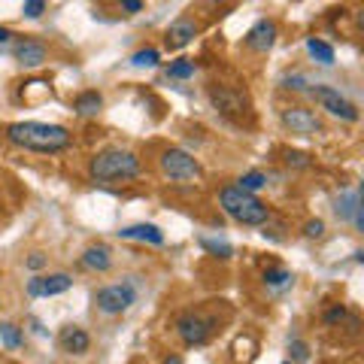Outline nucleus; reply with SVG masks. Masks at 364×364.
I'll return each mask as SVG.
<instances>
[{
    "label": "nucleus",
    "mask_w": 364,
    "mask_h": 364,
    "mask_svg": "<svg viewBox=\"0 0 364 364\" xmlns=\"http://www.w3.org/2000/svg\"><path fill=\"white\" fill-rule=\"evenodd\" d=\"M6 140L28 152H40V155H55L64 152L73 143L70 131L64 124H52V122H13L6 128Z\"/></svg>",
    "instance_id": "1"
},
{
    "label": "nucleus",
    "mask_w": 364,
    "mask_h": 364,
    "mask_svg": "<svg viewBox=\"0 0 364 364\" xmlns=\"http://www.w3.org/2000/svg\"><path fill=\"white\" fill-rule=\"evenodd\" d=\"M140 170H143V164H140V158H136V152L122 149V146L97 152L88 161V176L95 182H131L140 176Z\"/></svg>",
    "instance_id": "2"
},
{
    "label": "nucleus",
    "mask_w": 364,
    "mask_h": 364,
    "mask_svg": "<svg viewBox=\"0 0 364 364\" xmlns=\"http://www.w3.org/2000/svg\"><path fill=\"white\" fill-rule=\"evenodd\" d=\"M219 207L228 219H234L237 225H267L270 222L267 203L255 198L252 191H243L237 186H225L219 191Z\"/></svg>",
    "instance_id": "3"
},
{
    "label": "nucleus",
    "mask_w": 364,
    "mask_h": 364,
    "mask_svg": "<svg viewBox=\"0 0 364 364\" xmlns=\"http://www.w3.org/2000/svg\"><path fill=\"white\" fill-rule=\"evenodd\" d=\"M158 167L170 182H198L200 179V164L195 155H188L186 149H164L158 158Z\"/></svg>",
    "instance_id": "4"
},
{
    "label": "nucleus",
    "mask_w": 364,
    "mask_h": 364,
    "mask_svg": "<svg viewBox=\"0 0 364 364\" xmlns=\"http://www.w3.org/2000/svg\"><path fill=\"white\" fill-rule=\"evenodd\" d=\"M207 95H210L213 109L222 112V116L234 119V122H243V116H249V97H246V91L231 88V85H210Z\"/></svg>",
    "instance_id": "5"
},
{
    "label": "nucleus",
    "mask_w": 364,
    "mask_h": 364,
    "mask_svg": "<svg viewBox=\"0 0 364 364\" xmlns=\"http://www.w3.org/2000/svg\"><path fill=\"white\" fill-rule=\"evenodd\" d=\"M310 95H313L316 104L322 107V109L331 112L334 119H343V122H358V107L352 104L349 97L340 95L337 88H331V85H316V88L310 91Z\"/></svg>",
    "instance_id": "6"
},
{
    "label": "nucleus",
    "mask_w": 364,
    "mask_h": 364,
    "mask_svg": "<svg viewBox=\"0 0 364 364\" xmlns=\"http://www.w3.org/2000/svg\"><path fill=\"white\" fill-rule=\"evenodd\" d=\"M134 301H136V291H134L131 282H124V286H107V289H100V291L95 294L97 310H100V313H107V316H119V313H124Z\"/></svg>",
    "instance_id": "7"
},
{
    "label": "nucleus",
    "mask_w": 364,
    "mask_h": 364,
    "mask_svg": "<svg viewBox=\"0 0 364 364\" xmlns=\"http://www.w3.org/2000/svg\"><path fill=\"white\" fill-rule=\"evenodd\" d=\"M176 334L186 346H200V343H207L213 334V318L200 316V313H186V316H179V322H176Z\"/></svg>",
    "instance_id": "8"
},
{
    "label": "nucleus",
    "mask_w": 364,
    "mask_h": 364,
    "mask_svg": "<svg viewBox=\"0 0 364 364\" xmlns=\"http://www.w3.org/2000/svg\"><path fill=\"white\" fill-rule=\"evenodd\" d=\"M282 128L291 131V134H298V136H316L318 131H322V122L316 119V112L313 109H306V107H289V109H282Z\"/></svg>",
    "instance_id": "9"
},
{
    "label": "nucleus",
    "mask_w": 364,
    "mask_h": 364,
    "mask_svg": "<svg viewBox=\"0 0 364 364\" xmlns=\"http://www.w3.org/2000/svg\"><path fill=\"white\" fill-rule=\"evenodd\" d=\"M70 286H73L70 273H49V277L28 279V294L31 298H55V294H64Z\"/></svg>",
    "instance_id": "10"
},
{
    "label": "nucleus",
    "mask_w": 364,
    "mask_h": 364,
    "mask_svg": "<svg viewBox=\"0 0 364 364\" xmlns=\"http://www.w3.org/2000/svg\"><path fill=\"white\" fill-rule=\"evenodd\" d=\"M277 21L273 18H261V21H255L252 28H249V33H246V49H252V52H270L273 49V43H277Z\"/></svg>",
    "instance_id": "11"
},
{
    "label": "nucleus",
    "mask_w": 364,
    "mask_h": 364,
    "mask_svg": "<svg viewBox=\"0 0 364 364\" xmlns=\"http://www.w3.org/2000/svg\"><path fill=\"white\" fill-rule=\"evenodd\" d=\"M198 31H200V25L195 16H179L173 25L167 28V37H164L167 49H186V46L198 37Z\"/></svg>",
    "instance_id": "12"
},
{
    "label": "nucleus",
    "mask_w": 364,
    "mask_h": 364,
    "mask_svg": "<svg viewBox=\"0 0 364 364\" xmlns=\"http://www.w3.org/2000/svg\"><path fill=\"white\" fill-rule=\"evenodd\" d=\"M13 55L25 70H37V67H43L46 61H49V49H46L40 40H18Z\"/></svg>",
    "instance_id": "13"
},
{
    "label": "nucleus",
    "mask_w": 364,
    "mask_h": 364,
    "mask_svg": "<svg viewBox=\"0 0 364 364\" xmlns=\"http://www.w3.org/2000/svg\"><path fill=\"white\" fill-rule=\"evenodd\" d=\"M58 346L67 352V355H85V352L91 349V337H88L85 328L64 325L61 334H58Z\"/></svg>",
    "instance_id": "14"
},
{
    "label": "nucleus",
    "mask_w": 364,
    "mask_h": 364,
    "mask_svg": "<svg viewBox=\"0 0 364 364\" xmlns=\"http://www.w3.org/2000/svg\"><path fill=\"white\" fill-rule=\"evenodd\" d=\"M122 240H140V243H152V246H161L164 243V231L155 225H131V228H122L119 231Z\"/></svg>",
    "instance_id": "15"
},
{
    "label": "nucleus",
    "mask_w": 364,
    "mask_h": 364,
    "mask_svg": "<svg viewBox=\"0 0 364 364\" xmlns=\"http://www.w3.org/2000/svg\"><path fill=\"white\" fill-rule=\"evenodd\" d=\"M82 264L88 270H95V273H107L112 267V252H109V246L104 243H97V246H88L85 252H82Z\"/></svg>",
    "instance_id": "16"
},
{
    "label": "nucleus",
    "mask_w": 364,
    "mask_h": 364,
    "mask_svg": "<svg viewBox=\"0 0 364 364\" xmlns=\"http://www.w3.org/2000/svg\"><path fill=\"white\" fill-rule=\"evenodd\" d=\"M73 109L79 116H97V112L104 109V95H100V91H82V95H76Z\"/></svg>",
    "instance_id": "17"
},
{
    "label": "nucleus",
    "mask_w": 364,
    "mask_h": 364,
    "mask_svg": "<svg viewBox=\"0 0 364 364\" xmlns=\"http://www.w3.org/2000/svg\"><path fill=\"white\" fill-rule=\"evenodd\" d=\"M306 52H310V58H313V61L325 64V67H331V64H334V46H331V43H325V40H318V37H310V40H306Z\"/></svg>",
    "instance_id": "18"
},
{
    "label": "nucleus",
    "mask_w": 364,
    "mask_h": 364,
    "mask_svg": "<svg viewBox=\"0 0 364 364\" xmlns=\"http://www.w3.org/2000/svg\"><path fill=\"white\" fill-rule=\"evenodd\" d=\"M0 343L6 349H18L25 343V334H21V328L13 325V322H0Z\"/></svg>",
    "instance_id": "19"
},
{
    "label": "nucleus",
    "mask_w": 364,
    "mask_h": 364,
    "mask_svg": "<svg viewBox=\"0 0 364 364\" xmlns=\"http://www.w3.org/2000/svg\"><path fill=\"white\" fill-rule=\"evenodd\" d=\"M267 186V173H261V170H249V173H243L240 179H237V188H243V191H261Z\"/></svg>",
    "instance_id": "20"
},
{
    "label": "nucleus",
    "mask_w": 364,
    "mask_h": 364,
    "mask_svg": "<svg viewBox=\"0 0 364 364\" xmlns=\"http://www.w3.org/2000/svg\"><path fill=\"white\" fill-rule=\"evenodd\" d=\"M291 270H282V267H273V270H264V286L267 289H289L291 286Z\"/></svg>",
    "instance_id": "21"
},
{
    "label": "nucleus",
    "mask_w": 364,
    "mask_h": 364,
    "mask_svg": "<svg viewBox=\"0 0 364 364\" xmlns=\"http://www.w3.org/2000/svg\"><path fill=\"white\" fill-rule=\"evenodd\" d=\"M131 64L134 67H158V64H161V52L152 49V46H146V49H136L131 55Z\"/></svg>",
    "instance_id": "22"
},
{
    "label": "nucleus",
    "mask_w": 364,
    "mask_h": 364,
    "mask_svg": "<svg viewBox=\"0 0 364 364\" xmlns=\"http://www.w3.org/2000/svg\"><path fill=\"white\" fill-rule=\"evenodd\" d=\"M195 70H198V67H195V61H191V58H176L173 64L167 67V76L170 79H191V76H195Z\"/></svg>",
    "instance_id": "23"
},
{
    "label": "nucleus",
    "mask_w": 364,
    "mask_h": 364,
    "mask_svg": "<svg viewBox=\"0 0 364 364\" xmlns=\"http://www.w3.org/2000/svg\"><path fill=\"white\" fill-rule=\"evenodd\" d=\"M200 246L207 249L210 255H215V258H222V261H228L234 255V249H231V243H225V240H210V237H203L200 240Z\"/></svg>",
    "instance_id": "24"
},
{
    "label": "nucleus",
    "mask_w": 364,
    "mask_h": 364,
    "mask_svg": "<svg viewBox=\"0 0 364 364\" xmlns=\"http://www.w3.org/2000/svg\"><path fill=\"white\" fill-rule=\"evenodd\" d=\"M289 352H291V364H306L310 361V346H306L304 340H291Z\"/></svg>",
    "instance_id": "25"
},
{
    "label": "nucleus",
    "mask_w": 364,
    "mask_h": 364,
    "mask_svg": "<svg viewBox=\"0 0 364 364\" xmlns=\"http://www.w3.org/2000/svg\"><path fill=\"white\" fill-rule=\"evenodd\" d=\"M286 164L294 170H306V167H313V158L306 152H286Z\"/></svg>",
    "instance_id": "26"
},
{
    "label": "nucleus",
    "mask_w": 364,
    "mask_h": 364,
    "mask_svg": "<svg viewBox=\"0 0 364 364\" xmlns=\"http://www.w3.org/2000/svg\"><path fill=\"white\" fill-rule=\"evenodd\" d=\"M343 318H346V306H343V304H334L331 310L325 313V325H328V328H334V325L343 322Z\"/></svg>",
    "instance_id": "27"
},
{
    "label": "nucleus",
    "mask_w": 364,
    "mask_h": 364,
    "mask_svg": "<svg viewBox=\"0 0 364 364\" xmlns=\"http://www.w3.org/2000/svg\"><path fill=\"white\" fill-rule=\"evenodd\" d=\"M21 13L28 18H40L46 13V0H25V6H21Z\"/></svg>",
    "instance_id": "28"
},
{
    "label": "nucleus",
    "mask_w": 364,
    "mask_h": 364,
    "mask_svg": "<svg viewBox=\"0 0 364 364\" xmlns=\"http://www.w3.org/2000/svg\"><path fill=\"white\" fill-rule=\"evenodd\" d=\"M304 234L310 237V240H318V237L325 234V222H322V219H313V222H306V225H304Z\"/></svg>",
    "instance_id": "29"
},
{
    "label": "nucleus",
    "mask_w": 364,
    "mask_h": 364,
    "mask_svg": "<svg viewBox=\"0 0 364 364\" xmlns=\"http://www.w3.org/2000/svg\"><path fill=\"white\" fill-rule=\"evenodd\" d=\"M282 88H294V91H304L306 88V79L301 73H289V76H282Z\"/></svg>",
    "instance_id": "30"
},
{
    "label": "nucleus",
    "mask_w": 364,
    "mask_h": 364,
    "mask_svg": "<svg viewBox=\"0 0 364 364\" xmlns=\"http://www.w3.org/2000/svg\"><path fill=\"white\" fill-rule=\"evenodd\" d=\"M119 4H122L124 13H140L143 9V0H119Z\"/></svg>",
    "instance_id": "31"
},
{
    "label": "nucleus",
    "mask_w": 364,
    "mask_h": 364,
    "mask_svg": "<svg viewBox=\"0 0 364 364\" xmlns=\"http://www.w3.org/2000/svg\"><path fill=\"white\" fill-rule=\"evenodd\" d=\"M43 264H46V255H40V252H33V255L28 258V267H31V270H40Z\"/></svg>",
    "instance_id": "32"
},
{
    "label": "nucleus",
    "mask_w": 364,
    "mask_h": 364,
    "mask_svg": "<svg viewBox=\"0 0 364 364\" xmlns=\"http://www.w3.org/2000/svg\"><path fill=\"white\" fill-rule=\"evenodd\" d=\"M13 37H16V33H13V31H9V28H4V25H0V46H9V43H13Z\"/></svg>",
    "instance_id": "33"
},
{
    "label": "nucleus",
    "mask_w": 364,
    "mask_h": 364,
    "mask_svg": "<svg viewBox=\"0 0 364 364\" xmlns=\"http://www.w3.org/2000/svg\"><path fill=\"white\" fill-rule=\"evenodd\" d=\"M164 364H182V358H179V355H167Z\"/></svg>",
    "instance_id": "34"
},
{
    "label": "nucleus",
    "mask_w": 364,
    "mask_h": 364,
    "mask_svg": "<svg viewBox=\"0 0 364 364\" xmlns=\"http://www.w3.org/2000/svg\"><path fill=\"white\" fill-rule=\"evenodd\" d=\"M286 364H291V361H286Z\"/></svg>",
    "instance_id": "35"
}]
</instances>
